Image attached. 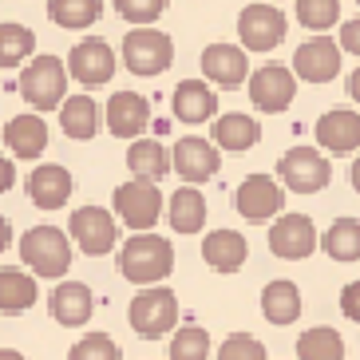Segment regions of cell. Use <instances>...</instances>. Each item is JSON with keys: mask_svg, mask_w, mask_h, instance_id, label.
<instances>
[{"mask_svg": "<svg viewBox=\"0 0 360 360\" xmlns=\"http://www.w3.org/2000/svg\"><path fill=\"white\" fill-rule=\"evenodd\" d=\"M127 167H131V174H135V182H162L170 174V150L162 147L159 139H135L131 143V150H127Z\"/></svg>", "mask_w": 360, "mask_h": 360, "instance_id": "cell-22", "label": "cell"}, {"mask_svg": "<svg viewBox=\"0 0 360 360\" xmlns=\"http://www.w3.org/2000/svg\"><path fill=\"white\" fill-rule=\"evenodd\" d=\"M297 96V75L289 68H277V64H265L250 75V99H254L257 111L265 115H277V111H285Z\"/></svg>", "mask_w": 360, "mask_h": 360, "instance_id": "cell-13", "label": "cell"}, {"mask_svg": "<svg viewBox=\"0 0 360 360\" xmlns=\"http://www.w3.org/2000/svg\"><path fill=\"white\" fill-rule=\"evenodd\" d=\"M297 360H345V340L337 328L317 325L297 337Z\"/></svg>", "mask_w": 360, "mask_h": 360, "instance_id": "cell-31", "label": "cell"}, {"mask_svg": "<svg viewBox=\"0 0 360 360\" xmlns=\"http://www.w3.org/2000/svg\"><path fill=\"white\" fill-rule=\"evenodd\" d=\"M150 123V103L139 91H115L107 99V127L115 139H139Z\"/></svg>", "mask_w": 360, "mask_h": 360, "instance_id": "cell-16", "label": "cell"}, {"mask_svg": "<svg viewBox=\"0 0 360 360\" xmlns=\"http://www.w3.org/2000/svg\"><path fill=\"white\" fill-rule=\"evenodd\" d=\"M167 218L174 226V233H198L206 226V198H202V191L179 186L167 202Z\"/></svg>", "mask_w": 360, "mask_h": 360, "instance_id": "cell-26", "label": "cell"}, {"mask_svg": "<svg viewBox=\"0 0 360 360\" xmlns=\"http://www.w3.org/2000/svg\"><path fill=\"white\" fill-rule=\"evenodd\" d=\"M340 313L360 325V281H349V285L340 289Z\"/></svg>", "mask_w": 360, "mask_h": 360, "instance_id": "cell-39", "label": "cell"}, {"mask_svg": "<svg viewBox=\"0 0 360 360\" xmlns=\"http://www.w3.org/2000/svg\"><path fill=\"white\" fill-rule=\"evenodd\" d=\"M0 360H24L16 349H0Z\"/></svg>", "mask_w": 360, "mask_h": 360, "instance_id": "cell-45", "label": "cell"}, {"mask_svg": "<svg viewBox=\"0 0 360 360\" xmlns=\"http://www.w3.org/2000/svg\"><path fill=\"white\" fill-rule=\"evenodd\" d=\"M321 250L333 262H360V222L356 218H337L321 238Z\"/></svg>", "mask_w": 360, "mask_h": 360, "instance_id": "cell-30", "label": "cell"}, {"mask_svg": "<svg viewBox=\"0 0 360 360\" xmlns=\"http://www.w3.org/2000/svg\"><path fill=\"white\" fill-rule=\"evenodd\" d=\"M269 250L274 257H285V262H301L317 250V230H313V218L305 214H285L269 226Z\"/></svg>", "mask_w": 360, "mask_h": 360, "instance_id": "cell-14", "label": "cell"}, {"mask_svg": "<svg viewBox=\"0 0 360 360\" xmlns=\"http://www.w3.org/2000/svg\"><path fill=\"white\" fill-rule=\"evenodd\" d=\"M115 12L127 24H155L167 12V0H115Z\"/></svg>", "mask_w": 360, "mask_h": 360, "instance_id": "cell-38", "label": "cell"}, {"mask_svg": "<svg viewBox=\"0 0 360 360\" xmlns=\"http://www.w3.org/2000/svg\"><path fill=\"white\" fill-rule=\"evenodd\" d=\"M72 174H68V167H60V162H44V167H36L32 174H28V198H32V206H40V210H60V206H68V198H72Z\"/></svg>", "mask_w": 360, "mask_h": 360, "instance_id": "cell-18", "label": "cell"}, {"mask_svg": "<svg viewBox=\"0 0 360 360\" xmlns=\"http://www.w3.org/2000/svg\"><path fill=\"white\" fill-rule=\"evenodd\" d=\"M170 167L179 170L182 182H206V179L218 174L222 159H218L214 143H206V139H198V135H186V139L174 143V150H170Z\"/></svg>", "mask_w": 360, "mask_h": 360, "instance_id": "cell-15", "label": "cell"}, {"mask_svg": "<svg viewBox=\"0 0 360 360\" xmlns=\"http://www.w3.org/2000/svg\"><path fill=\"white\" fill-rule=\"evenodd\" d=\"M99 12H103L99 0H48V16H52L60 28H72V32L91 28V24L99 20Z\"/></svg>", "mask_w": 360, "mask_h": 360, "instance_id": "cell-33", "label": "cell"}, {"mask_svg": "<svg viewBox=\"0 0 360 360\" xmlns=\"http://www.w3.org/2000/svg\"><path fill=\"white\" fill-rule=\"evenodd\" d=\"M127 321L139 337H147V340H159L167 333H174V325H179V297H174V289H167V285L139 289L131 297Z\"/></svg>", "mask_w": 360, "mask_h": 360, "instance_id": "cell-3", "label": "cell"}, {"mask_svg": "<svg viewBox=\"0 0 360 360\" xmlns=\"http://www.w3.org/2000/svg\"><path fill=\"white\" fill-rule=\"evenodd\" d=\"M297 20L313 32H325L340 20V0H297Z\"/></svg>", "mask_w": 360, "mask_h": 360, "instance_id": "cell-35", "label": "cell"}, {"mask_svg": "<svg viewBox=\"0 0 360 360\" xmlns=\"http://www.w3.org/2000/svg\"><path fill=\"white\" fill-rule=\"evenodd\" d=\"M12 186H16V162L0 155V194H8Z\"/></svg>", "mask_w": 360, "mask_h": 360, "instance_id": "cell-41", "label": "cell"}, {"mask_svg": "<svg viewBox=\"0 0 360 360\" xmlns=\"http://www.w3.org/2000/svg\"><path fill=\"white\" fill-rule=\"evenodd\" d=\"M277 179L285 182L289 191H297V194H317V191L328 186L333 167H328V159L321 155V150L293 147V150L281 155V162H277Z\"/></svg>", "mask_w": 360, "mask_h": 360, "instance_id": "cell-6", "label": "cell"}, {"mask_svg": "<svg viewBox=\"0 0 360 360\" xmlns=\"http://www.w3.org/2000/svg\"><path fill=\"white\" fill-rule=\"evenodd\" d=\"M36 297H40V289L28 269H16V265L0 269V313H24L36 305Z\"/></svg>", "mask_w": 360, "mask_h": 360, "instance_id": "cell-27", "label": "cell"}, {"mask_svg": "<svg viewBox=\"0 0 360 360\" xmlns=\"http://www.w3.org/2000/svg\"><path fill=\"white\" fill-rule=\"evenodd\" d=\"M349 96L356 99V107H360V68H356V72L349 75Z\"/></svg>", "mask_w": 360, "mask_h": 360, "instance_id": "cell-43", "label": "cell"}, {"mask_svg": "<svg viewBox=\"0 0 360 360\" xmlns=\"http://www.w3.org/2000/svg\"><path fill=\"white\" fill-rule=\"evenodd\" d=\"M202 72H206L210 84H222V87L245 84V72H250L245 48H238V44H210L202 52Z\"/></svg>", "mask_w": 360, "mask_h": 360, "instance_id": "cell-19", "label": "cell"}, {"mask_svg": "<svg viewBox=\"0 0 360 360\" xmlns=\"http://www.w3.org/2000/svg\"><path fill=\"white\" fill-rule=\"evenodd\" d=\"M262 313L269 325H293L301 317V289L285 277H277L262 289Z\"/></svg>", "mask_w": 360, "mask_h": 360, "instance_id": "cell-25", "label": "cell"}, {"mask_svg": "<svg viewBox=\"0 0 360 360\" xmlns=\"http://www.w3.org/2000/svg\"><path fill=\"white\" fill-rule=\"evenodd\" d=\"M91 309H96V297H91L87 285H79V281H60V285L52 289V297H48V313L68 328L87 325Z\"/></svg>", "mask_w": 360, "mask_h": 360, "instance_id": "cell-20", "label": "cell"}, {"mask_svg": "<svg viewBox=\"0 0 360 360\" xmlns=\"http://www.w3.org/2000/svg\"><path fill=\"white\" fill-rule=\"evenodd\" d=\"M356 4H360V0H356Z\"/></svg>", "mask_w": 360, "mask_h": 360, "instance_id": "cell-46", "label": "cell"}, {"mask_svg": "<svg viewBox=\"0 0 360 360\" xmlns=\"http://www.w3.org/2000/svg\"><path fill=\"white\" fill-rule=\"evenodd\" d=\"M8 245H12V226H8V218L0 214V254H4Z\"/></svg>", "mask_w": 360, "mask_h": 360, "instance_id": "cell-42", "label": "cell"}, {"mask_svg": "<svg viewBox=\"0 0 360 360\" xmlns=\"http://www.w3.org/2000/svg\"><path fill=\"white\" fill-rule=\"evenodd\" d=\"M285 16L277 4L262 0V4H245L238 16V36H242L245 52H274L277 44L285 40Z\"/></svg>", "mask_w": 360, "mask_h": 360, "instance_id": "cell-7", "label": "cell"}, {"mask_svg": "<svg viewBox=\"0 0 360 360\" xmlns=\"http://www.w3.org/2000/svg\"><path fill=\"white\" fill-rule=\"evenodd\" d=\"M170 360H210V333L198 325H182L170 337Z\"/></svg>", "mask_w": 360, "mask_h": 360, "instance_id": "cell-34", "label": "cell"}, {"mask_svg": "<svg viewBox=\"0 0 360 360\" xmlns=\"http://www.w3.org/2000/svg\"><path fill=\"white\" fill-rule=\"evenodd\" d=\"M245 254H250V245L238 230H214L202 238V257L218 274H238L245 265Z\"/></svg>", "mask_w": 360, "mask_h": 360, "instance_id": "cell-21", "label": "cell"}, {"mask_svg": "<svg viewBox=\"0 0 360 360\" xmlns=\"http://www.w3.org/2000/svg\"><path fill=\"white\" fill-rule=\"evenodd\" d=\"M36 32L24 24H0V68H20L24 60L32 64Z\"/></svg>", "mask_w": 360, "mask_h": 360, "instance_id": "cell-32", "label": "cell"}, {"mask_svg": "<svg viewBox=\"0 0 360 360\" xmlns=\"http://www.w3.org/2000/svg\"><path fill=\"white\" fill-rule=\"evenodd\" d=\"M218 360H265V345L250 333H230L218 349Z\"/></svg>", "mask_w": 360, "mask_h": 360, "instance_id": "cell-37", "label": "cell"}, {"mask_svg": "<svg viewBox=\"0 0 360 360\" xmlns=\"http://www.w3.org/2000/svg\"><path fill=\"white\" fill-rule=\"evenodd\" d=\"M20 96L36 107V111H56L68 99V68L56 56H36L32 64H24L20 72Z\"/></svg>", "mask_w": 360, "mask_h": 360, "instance_id": "cell-4", "label": "cell"}, {"mask_svg": "<svg viewBox=\"0 0 360 360\" xmlns=\"http://www.w3.org/2000/svg\"><path fill=\"white\" fill-rule=\"evenodd\" d=\"M174 60V44L159 28H131L123 36V64L131 75H162Z\"/></svg>", "mask_w": 360, "mask_h": 360, "instance_id": "cell-5", "label": "cell"}, {"mask_svg": "<svg viewBox=\"0 0 360 360\" xmlns=\"http://www.w3.org/2000/svg\"><path fill=\"white\" fill-rule=\"evenodd\" d=\"M174 269V250L159 233H131L119 250V274L143 289H155V281L170 277Z\"/></svg>", "mask_w": 360, "mask_h": 360, "instance_id": "cell-1", "label": "cell"}, {"mask_svg": "<svg viewBox=\"0 0 360 360\" xmlns=\"http://www.w3.org/2000/svg\"><path fill=\"white\" fill-rule=\"evenodd\" d=\"M317 143L328 155H352L360 150V115L356 111H345V107H333L317 119Z\"/></svg>", "mask_w": 360, "mask_h": 360, "instance_id": "cell-17", "label": "cell"}, {"mask_svg": "<svg viewBox=\"0 0 360 360\" xmlns=\"http://www.w3.org/2000/svg\"><path fill=\"white\" fill-rule=\"evenodd\" d=\"M60 131L68 139H91L99 131V107L91 96H68L60 107Z\"/></svg>", "mask_w": 360, "mask_h": 360, "instance_id": "cell-29", "label": "cell"}, {"mask_svg": "<svg viewBox=\"0 0 360 360\" xmlns=\"http://www.w3.org/2000/svg\"><path fill=\"white\" fill-rule=\"evenodd\" d=\"M4 147L20 159H40L48 147V123L40 115H16L12 123H4Z\"/></svg>", "mask_w": 360, "mask_h": 360, "instance_id": "cell-23", "label": "cell"}, {"mask_svg": "<svg viewBox=\"0 0 360 360\" xmlns=\"http://www.w3.org/2000/svg\"><path fill=\"white\" fill-rule=\"evenodd\" d=\"M293 75L305 84H328L340 75V44L328 36H313L293 52Z\"/></svg>", "mask_w": 360, "mask_h": 360, "instance_id": "cell-12", "label": "cell"}, {"mask_svg": "<svg viewBox=\"0 0 360 360\" xmlns=\"http://www.w3.org/2000/svg\"><path fill=\"white\" fill-rule=\"evenodd\" d=\"M262 139V127H257L254 115H242V111H230L214 123V147L222 150H250Z\"/></svg>", "mask_w": 360, "mask_h": 360, "instance_id": "cell-28", "label": "cell"}, {"mask_svg": "<svg viewBox=\"0 0 360 360\" xmlns=\"http://www.w3.org/2000/svg\"><path fill=\"white\" fill-rule=\"evenodd\" d=\"M68 233H72V242L79 245L87 257H103V254L115 250L119 226L103 206H79V210L72 214V222H68Z\"/></svg>", "mask_w": 360, "mask_h": 360, "instance_id": "cell-8", "label": "cell"}, {"mask_svg": "<svg viewBox=\"0 0 360 360\" xmlns=\"http://www.w3.org/2000/svg\"><path fill=\"white\" fill-rule=\"evenodd\" d=\"M233 206H238V214H242L245 222H269L274 214H281V206H285V191L277 186V179H269V174H250V179L238 186V194H233Z\"/></svg>", "mask_w": 360, "mask_h": 360, "instance_id": "cell-11", "label": "cell"}, {"mask_svg": "<svg viewBox=\"0 0 360 360\" xmlns=\"http://www.w3.org/2000/svg\"><path fill=\"white\" fill-rule=\"evenodd\" d=\"M20 257L32 269V277L56 281L72 269V238L56 226H32L20 238Z\"/></svg>", "mask_w": 360, "mask_h": 360, "instance_id": "cell-2", "label": "cell"}, {"mask_svg": "<svg viewBox=\"0 0 360 360\" xmlns=\"http://www.w3.org/2000/svg\"><path fill=\"white\" fill-rule=\"evenodd\" d=\"M68 360H123V352H119V345L107 333H87L84 340L72 345Z\"/></svg>", "mask_w": 360, "mask_h": 360, "instance_id": "cell-36", "label": "cell"}, {"mask_svg": "<svg viewBox=\"0 0 360 360\" xmlns=\"http://www.w3.org/2000/svg\"><path fill=\"white\" fill-rule=\"evenodd\" d=\"M340 48L352 52V56H360V16H356V20L340 24Z\"/></svg>", "mask_w": 360, "mask_h": 360, "instance_id": "cell-40", "label": "cell"}, {"mask_svg": "<svg viewBox=\"0 0 360 360\" xmlns=\"http://www.w3.org/2000/svg\"><path fill=\"white\" fill-rule=\"evenodd\" d=\"M115 214H119V222L131 226L135 233H150L155 222H159V214H162L159 186H150V182H127V186H115Z\"/></svg>", "mask_w": 360, "mask_h": 360, "instance_id": "cell-9", "label": "cell"}, {"mask_svg": "<svg viewBox=\"0 0 360 360\" xmlns=\"http://www.w3.org/2000/svg\"><path fill=\"white\" fill-rule=\"evenodd\" d=\"M68 75L84 87L111 84V75H115V52H111V44L99 40V36L79 40L72 52H68Z\"/></svg>", "mask_w": 360, "mask_h": 360, "instance_id": "cell-10", "label": "cell"}, {"mask_svg": "<svg viewBox=\"0 0 360 360\" xmlns=\"http://www.w3.org/2000/svg\"><path fill=\"white\" fill-rule=\"evenodd\" d=\"M352 186H356V194H360V155H356V162H352Z\"/></svg>", "mask_w": 360, "mask_h": 360, "instance_id": "cell-44", "label": "cell"}, {"mask_svg": "<svg viewBox=\"0 0 360 360\" xmlns=\"http://www.w3.org/2000/svg\"><path fill=\"white\" fill-rule=\"evenodd\" d=\"M170 107H174V115H179L182 123H206V119L218 111V96H214L202 79H182V84L174 87V96H170Z\"/></svg>", "mask_w": 360, "mask_h": 360, "instance_id": "cell-24", "label": "cell"}]
</instances>
